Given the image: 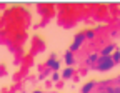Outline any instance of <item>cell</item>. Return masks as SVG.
Listing matches in <instances>:
<instances>
[{"label":"cell","mask_w":120,"mask_h":93,"mask_svg":"<svg viewBox=\"0 0 120 93\" xmlns=\"http://www.w3.org/2000/svg\"><path fill=\"white\" fill-rule=\"evenodd\" d=\"M112 91H113V93H120V90H118V88H115V90H112Z\"/></svg>","instance_id":"cell-4"},{"label":"cell","mask_w":120,"mask_h":93,"mask_svg":"<svg viewBox=\"0 0 120 93\" xmlns=\"http://www.w3.org/2000/svg\"><path fill=\"white\" fill-rule=\"evenodd\" d=\"M92 88H94V83H92V82H90V83H87V85L83 86V93H88Z\"/></svg>","instance_id":"cell-2"},{"label":"cell","mask_w":120,"mask_h":93,"mask_svg":"<svg viewBox=\"0 0 120 93\" xmlns=\"http://www.w3.org/2000/svg\"><path fill=\"white\" fill-rule=\"evenodd\" d=\"M113 65V60L112 58H109V57H105L103 60H102V63H100V70H110V67Z\"/></svg>","instance_id":"cell-1"},{"label":"cell","mask_w":120,"mask_h":93,"mask_svg":"<svg viewBox=\"0 0 120 93\" xmlns=\"http://www.w3.org/2000/svg\"><path fill=\"white\" fill-rule=\"evenodd\" d=\"M70 75H72V72H70V70H67V72L64 73V76H70Z\"/></svg>","instance_id":"cell-3"}]
</instances>
